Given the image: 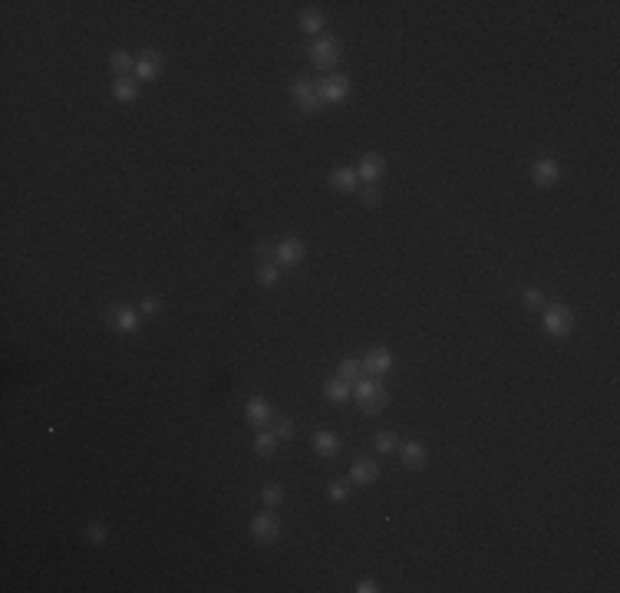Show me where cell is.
I'll list each match as a JSON object with an SVG mask.
<instances>
[{
    "label": "cell",
    "instance_id": "22",
    "mask_svg": "<svg viewBox=\"0 0 620 593\" xmlns=\"http://www.w3.org/2000/svg\"><path fill=\"white\" fill-rule=\"evenodd\" d=\"M340 379H347V382H356V379H363V359H353V356H347L340 363V373H337Z\"/></svg>",
    "mask_w": 620,
    "mask_h": 593
},
{
    "label": "cell",
    "instance_id": "25",
    "mask_svg": "<svg viewBox=\"0 0 620 593\" xmlns=\"http://www.w3.org/2000/svg\"><path fill=\"white\" fill-rule=\"evenodd\" d=\"M301 26H304V33H320V30H324V13L307 10L304 17H301Z\"/></svg>",
    "mask_w": 620,
    "mask_h": 593
},
{
    "label": "cell",
    "instance_id": "23",
    "mask_svg": "<svg viewBox=\"0 0 620 593\" xmlns=\"http://www.w3.org/2000/svg\"><path fill=\"white\" fill-rule=\"evenodd\" d=\"M327 498L330 501H337V505H343L347 498H350V485H347V478H333L327 485Z\"/></svg>",
    "mask_w": 620,
    "mask_h": 593
},
{
    "label": "cell",
    "instance_id": "12",
    "mask_svg": "<svg viewBox=\"0 0 620 593\" xmlns=\"http://www.w3.org/2000/svg\"><path fill=\"white\" fill-rule=\"evenodd\" d=\"M383 168H386V159H383L380 152H369V155H363V159L356 162V178L376 181V178L383 175Z\"/></svg>",
    "mask_w": 620,
    "mask_h": 593
},
{
    "label": "cell",
    "instance_id": "10",
    "mask_svg": "<svg viewBox=\"0 0 620 593\" xmlns=\"http://www.w3.org/2000/svg\"><path fill=\"white\" fill-rule=\"evenodd\" d=\"M244 419L251 422L254 429H264L267 422H271V403L261 399V396H251V399L244 403Z\"/></svg>",
    "mask_w": 620,
    "mask_h": 593
},
{
    "label": "cell",
    "instance_id": "8",
    "mask_svg": "<svg viewBox=\"0 0 620 593\" xmlns=\"http://www.w3.org/2000/svg\"><path fill=\"white\" fill-rule=\"evenodd\" d=\"M390 369H392V353L386 346H373V350L363 356V373H367V376L380 379V376H386Z\"/></svg>",
    "mask_w": 620,
    "mask_h": 593
},
{
    "label": "cell",
    "instance_id": "13",
    "mask_svg": "<svg viewBox=\"0 0 620 593\" xmlns=\"http://www.w3.org/2000/svg\"><path fill=\"white\" fill-rule=\"evenodd\" d=\"M109 327L116 333H136L139 330V314L132 307H116L113 314H109Z\"/></svg>",
    "mask_w": 620,
    "mask_h": 593
},
{
    "label": "cell",
    "instance_id": "7",
    "mask_svg": "<svg viewBox=\"0 0 620 593\" xmlns=\"http://www.w3.org/2000/svg\"><path fill=\"white\" fill-rule=\"evenodd\" d=\"M162 66H165V56L159 50H145L136 56V79L139 83H152V79H159V73H162Z\"/></svg>",
    "mask_w": 620,
    "mask_h": 593
},
{
    "label": "cell",
    "instance_id": "19",
    "mask_svg": "<svg viewBox=\"0 0 620 593\" xmlns=\"http://www.w3.org/2000/svg\"><path fill=\"white\" fill-rule=\"evenodd\" d=\"M330 185L337 191H356V185H360V178H356V168H337L333 175H330Z\"/></svg>",
    "mask_w": 620,
    "mask_h": 593
},
{
    "label": "cell",
    "instance_id": "6",
    "mask_svg": "<svg viewBox=\"0 0 620 593\" xmlns=\"http://www.w3.org/2000/svg\"><path fill=\"white\" fill-rule=\"evenodd\" d=\"M337 60H340V43L333 37H317L314 47H310V63L317 70H330Z\"/></svg>",
    "mask_w": 620,
    "mask_h": 593
},
{
    "label": "cell",
    "instance_id": "14",
    "mask_svg": "<svg viewBox=\"0 0 620 593\" xmlns=\"http://www.w3.org/2000/svg\"><path fill=\"white\" fill-rule=\"evenodd\" d=\"M376 478H380V465L369 462V458H360V462L350 465V478L347 481H353V485H373Z\"/></svg>",
    "mask_w": 620,
    "mask_h": 593
},
{
    "label": "cell",
    "instance_id": "21",
    "mask_svg": "<svg viewBox=\"0 0 620 593\" xmlns=\"http://www.w3.org/2000/svg\"><path fill=\"white\" fill-rule=\"evenodd\" d=\"M109 66L116 70V76H129L132 70H136V56L129 50H116L113 56H109Z\"/></svg>",
    "mask_w": 620,
    "mask_h": 593
},
{
    "label": "cell",
    "instance_id": "29",
    "mask_svg": "<svg viewBox=\"0 0 620 593\" xmlns=\"http://www.w3.org/2000/svg\"><path fill=\"white\" fill-rule=\"evenodd\" d=\"M521 300H525V307H544V293L538 287H528V291L521 293Z\"/></svg>",
    "mask_w": 620,
    "mask_h": 593
},
{
    "label": "cell",
    "instance_id": "1",
    "mask_svg": "<svg viewBox=\"0 0 620 593\" xmlns=\"http://www.w3.org/2000/svg\"><path fill=\"white\" fill-rule=\"evenodd\" d=\"M353 396H356V403H360V409H363L367 416L383 412V405L390 403V392H386V386H383L376 376L373 379H356Z\"/></svg>",
    "mask_w": 620,
    "mask_h": 593
},
{
    "label": "cell",
    "instance_id": "18",
    "mask_svg": "<svg viewBox=\"0 0 620 593\" xmlns=\"http://www.w3.org/2000/svg\"><path fill=\"white\" fill-rule=\"evenodd\" d=\"M314 452H317V455H324V458H330V455L340 452V439H337L333 432H327V429L314 432Z\"/></svg>",
    "mask_w": 620,
    "mask_h": 593
},
{
    "label": "cell",
    "instance_id": "20",
    "mask_svg": "<svg viewBox=\"0 0 620 593\" xmlns=\"http://www.w3.org/2000/svg\"><path fill=\"white\" fill-rule=\"evenodd\" d=\"M278 435H274V432H257V435H254V452L261 455V458H271V455L278 452Z\"/></svg>",
    "mask_w": 620,
    "mask_h": 593
},
{
    "label": "cell",
    "instance_id": "30",
    "mask_svg": "<svg viewBox=\"0 0 620 593\" xmlns=\"http://www.w3.org/2000/svg\"><path fill=\"white\" fill-rule=\"evenodd\" d=\"M139 310H142V314H145V316H155V314H159V310H162V300H159V297H145Z\"/></svg>",
    "mask_w": 620,
    "mask_h": 593
},
{
    "label": "cell",
    "instance_id": "26",
    "mask_svg": "<svg viewBox=\"0 0 620 593\" xmlns=\"http://www.w3.org/2000/svg\"><path fill=\"white\" fill-rule=\"evenodd\" d=\"M261 501H264V507L284 505V488H280V485H267L264 492H261Z\"/></svg>",
    "mask_w": 620,
    "mask_h": 593
},
{
    "label": "cell",
    "instance_id": "5",
    "mask_svg": "<svg viewBox=\"0 0 620 593\" xmlns=\"http://www.w3.org/2000/svg\"><path fill=\"white\" fill-rule=\"evenodd\" d=\"M317 96H320V102H343L350 96V79L343 73H327L317 83Z\"/></svg>",
    "mask_w": 620,
    "mask_h": 593
},
{
    "label": "cell",
    "instance_id": "27",
    "mask_svg": "<svg viewBox=\"0 0 620 593\" xmlns=\"http://www.w3.org/2000/svg\"><path fill=\"white\" fill-rule=\"evenodd\" d=\"M396 448H399V442H396V435H392L390 429L376 435V452L380 455H390V452H396Z\"/></svg>",
    "mask_w": 620,
    "mask_h": 593
},
{
    "label": "cell",
    "instance_id": "9",
    "mask_svg": "<svg viewBox=\"0 0 620 593\" xmlns=\"http://www.w3.org/2000/svg\"><path fill=\"white\" fill-rule=\"evenodd\" d=\"M304 257H307V247H304V241H301V238H284L278 244V264L297 267Z\"/></svg>",
    "mask_w": 620,
    "mask_h": 593
},
{
    "label": "cell",
    "instance_id": "33",
    "mask_svg": "<svg viewBox=\"0 0 620 593\" xmlns=\"http://www.w3.org/2000/svg\"><path fill=\"white\" fill-rule=\"evenodd\" d=\"M363 202H367V204H376V202H380V191H376V188H373V185H369V188L363 191Z\"/></svg>",
    "mask_w": 620,
    "mask_h": 593
},
{
    "label": "cell",
    "instance_id": "11",
    "mask_svg": "<svg viewBox=\"0 0 620 593\" xmlns=\"http://www.w3.org/2000/svg\"><path fill=\"white\" fill-rule=\"evenodd\" d=\"M557 175H561V168H557L555 159H538V162L532 165V181L538 188H551L557 181Z\"/></svg>",
    "mask_w": 620,
    "mask_h": 593
},
{
    "label": "cell",
    "instance_id": "17",
    "mask_svg": "<svg viewBox=\"0 0 620 593\" xmlns=\"http://www.w3.org/2000/svg\"><path fill=\"white\" fill-rule=\"evenodd\" d=\"M324 396H327V403H347L350 396H353V389H350V382L347 379H340V376H333V379H327L324 382Z\"/></svg>",
    "mask_w": 620,
    "mask_h": 593
},
{
    "label": "cell",
    "instance_id": "16",
    "mask_svg": "<svg viewBox=\"0 0 620 593\" xmlns=\"http://www.w3.org/2000/svg\"><path fill=\"white\" fill-rule=\"evenodd\" d=\"M139 79L136 76H116V83H113V96L119 102H132L136 96H139Z\"/></svg>",
    "mask_w": 620,
    "mask_h": 593
},
{
    "label": "cell",
    "instance_id": "15",
    "mask_svg": "<svg viewBox=\"0 0 620 593\" xmlns=\"http://www.w3.org/2000/svg\"><path fill=\"white\" fill-rule=\"evenodd\" d=\"M396 452H399V458H403L406 468H422L426 465V445L422 442H403Z\"/></svg>",
    "mask_w": 620,
    "mask_h": 593
},
{
    "label": "cell",
    "instance_id": "4",
    "mask_svg": "<svg viewBox=\"0 0 620 593\" xmlns=\"http://www.w3.org/2000/svg\"><path fill=\"white\" fill-rule=\"evenodd\" d=\"M291 96L294 102H297V109L307 115H314L317 109H320V96H317V83H310L307 76H297L291 83Z\"/></svg>",
    "mask_w": 620,
    "mask_h": 593
},
{
    "label": "cell",
    "instance_id": "2",
    "mask_svg": "<svg viewBox=\"0 0 620 593\" xmlns=\"http://www.w3.org/2000/svg\"><path fill=\"white\" fill-rule=\"evenodd\" d=\"M544 333L548 336H557V340H564L574 333V310H571L568 303H551V307H544Z\"/></svg>",
    "mask_w": 620,
    "mask_h": 593
},
{
    "label": "cell",
    "instance_id": "24",
    "mask_svg": "<svg viewBox=\"0 0 620 593\" xmlns=\"http://www.w3.org/2000/svg\"><path fill=\"white\" fill-rule=\"evenodd\" d=\"M254 277H257V284H261V287H274V284L280 280V270H278V264H261Z\"/></svg>",
    "mask_w": 620,
    "mask_h": 593
},
{
    "label": "cell",
    "instance_id": "28",
    "mask_svg": "<svg viewBox=\"0 0 620 593\" xmlns=\"http://www.w3.org/2000/svg\"><path fill=\"white\" fill-rule=\"evenodd\" d=\"M86 541H89V544H106V524L93 521V524L86 528Z\"/></svg>",
    "mask_w": 620,
    "mask_h": 593
},
{
    "label": "cell",
    "instance_id": "31",
    "mask_svg": "<svg viewBox=\"0 0 620 593\" xmlns=\"http://www.w3.org/2000/svg\"><path fill=\"white\" fill-rule=\"evenodd\" d=\"M274 435H278V439H291V435H294V422H291V419H280L278 429H274Z\"/></svg>",
    "mask_w": 620,
    "mask_h": 593
},
{
    "label": "cell",
    "instance_id": "32",
    "mask_svg": "<svg viewBox=\"0 0 620 593\" xmlns=\"http://www.w3.org/2000/svg\"><path fill=\"white\" fill-rule=\"evenodd\" d=\"M353 590H356V593H376L380 587H376V580H360V583L353 587Z\"/></svg>",
    "mask_w": 620,
    "mask_h": 593
},
{
    "label": "cell",
    "instance_id": "3",
    "mask_svg": "<svg viewBox=\"0 0 620 593\" xmlns=\"http://www.w3.org/2000/svg\"><path fill=\"white\" fill-rule=\"evenodd\" d=\"M251 537L257 544H274L280 537V518L274 511H257L251 518Z\"/></svg>",
    "mask_w": 620,
    "mask_h": 593
}]
</instances>
